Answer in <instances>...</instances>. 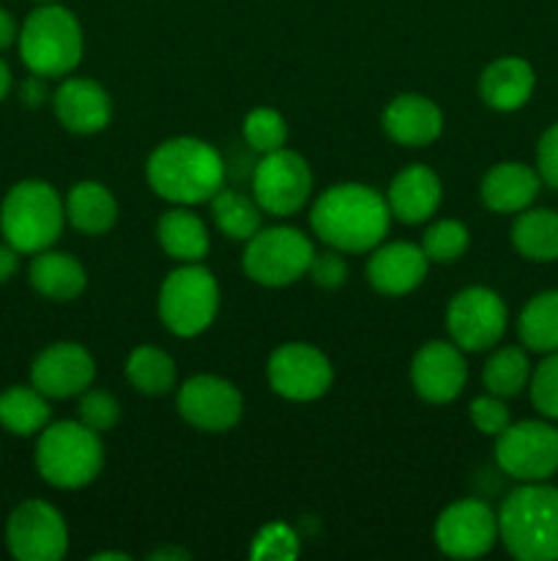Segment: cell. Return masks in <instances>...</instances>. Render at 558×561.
Instances as JSON below:
<instances>
[{
	"label": "cell",
	"mask_w": 558,
	"mask_h": 561,
	"mask_svg": "<svg viewBox=\"0 0 558 561\" xmlns=\"http://www.w3.org/2000/svg\"><path fill=\"white\" fill-rule=\"evenodd\" d=\"M392 219L388 201L364 184H337L323 192L310 214L312 230L339 252L375 250Z\"/></svg>",
	"instance_id": "6da1fadb"
},
{
	"label": "cell",
	"mask_w": 558,
	"mask_h": 561,
	"mask_svg": "<svg viewBox=\"0 0 558 561\" xmlns=\"http://www.w3.org/2000/svg\"><path fill=\"white\" fill-rule=\"evenodd\" d=\"M148 184L178 206L206 203L222 190L224 162L213 146L197 137H173L148 157Z\"/></svg>",
	"instance_id": "7a4b0ae2"
},
{
	"label": "cell",
	"mask_w": 558,
	"mask_h": 561,
	"mask_svg": "<svg viewBox=\"0 0 558 561\" xmlns=\"http://www.w3.org/2000/svg\"><path fill=\"white\" fill-rule=\"evenodd\" d=\"M498 537L520 561L558 559V488L525 482L509 493L498 513Z\"/></svg>",
	"instance_id": "3957f363"
},
{
	"label": "cell",
	"mask_w": 558,
	"mask_h": 561,
	"mask_svg": "<svg viewBox=\"0 0 558 561\" xmlns=\"http://www.w3.org/2000/svg\"><path fill=\"white\" fill-rule=\"evenodd\" d=\"M66 206L47 181H20L0 206V233L20 255L49 250L63 230Z\"/></svg>",
	"instance_id": "277c9868"
},
{
	"label": "cell",
	"mask_w": 558,
	"mask_h": 561,
	"mask_svg": "<svg viewBox=\"0 0 558 561\" xmlns=\"http://www.w3.org/2000/svg\"><path fill=\"white\" fill-rule=\"evenodd\" d=\"M22 64L36 77H63L82 58V27L69 9L38 5L20 27Z\"/></svg>",
	"instance_id": "5b68a950"
},
{
	"label": "cell",
	"mask_w": 558,
	"mask_h": 561,
	"mask_svg": "<svg viewBox=\"0 0 558 561\" xmlns=\"http://www.w3.org/2000/svg\"><path fill=\"white\" fill-rule=\"evenodd\" d=\"M104 453L98 433L82 422L47 425L36 444L38 474L55 488H82L102 471Z\"/></svg>",
	"instance_id": "8992f818"
},
{
	"label": "cell",
	"mask_w": 558,
	"mask_h": 561,
	"mask_svg": "<svg viewBox=\"0 0 558 561\" xmlns=\"http://www.w3.org/2000/svg\"><path fill=\"white\" fill-rule=\"evenodd\" d=\"M217 279L197 263L175 268L159 290V316H162L164 327L178 337H195V334L206 332L217 318Z\"/></svg>",
	"instance_id": "52a82bcc"
},
{
	"label": "cell",
	"mask_w": 558,
	"mask_h": 561,
	"mask_svg": "<svg viewBox=\"0 0 558 561\" xmlns=\"http://www.w3.org/2000/svg\"><path fill=\"white\" fill-rule=\"evenodd\" d=\"M315 257L312 241L295 228L257 230L244 252V272L255 283L282 288L310 272Z\"/></svg>",
	"instance_id": "ba28073f"
},
{
	"label": "cell",
	"mask_w": 558,
	"mask_h": 561,
	"mask_svg": "<svg viewBox=\"0 0 558 561\" xmlns=\"http://www.w3.org/2000/svg\"><path fill=\"white\" fill-rule=\"evenodd\" d=\"M496 460L520 482H545L558 471V431L547 422H518L498 433Z\"/></svg>",
	"instance_id": "9c48e42d"
},
{
	"label": "cell",
	"mask_w": 558,
	"mask_h": 561,
	"mask_svg": "<svg viewBox=\"0 0 558 561\" xmlns=\"http://www.w3.org/2000/svg\"><path fill=\"white\" fill-rule=\"evenodd\" d=\"M5 542L20 561H60L69 551V529L53 504L31 499L11 513Z\"/></svg>",
	"instance_id": "30bf717a"
},
{
	"label": "cell",
	"mask_w": 558,
	"mask_h": 561,
	"mask_svg": "<svg viewBox=\"0 0 558 561\" xmlns=\"http://www.w3.org/2000/svg\"><path fill=\"white\" fill-rule=\"evenodd\" d=\"M252 190H255V201L263 211L274 214V217H290L310 197V164L288 148L266 153L255 168Z\"/></svg>",
	"instance_id": "8fae6325"
},
{
	"label": "cell",
	"mask_w": 558,
	"mask_h": 561,
	"mask_svg": "<svg viewBox=\"0 0 558 561\" xmlns=\"http://www.w3.org/2000/svg\"><path fill=\"white\" fill-rule=\"evenodd\" d=\"M446 329L463 351H487L507 329V305L490 288H465L446 310Z\"/></svg>",
	"instance_id": "7c38bea8"
},
{
	"label": "cell",
	"mask_w": 558,
	"mask_h": 561,
	"mask_svg": "<svg viewBox=\"0 0 558 561\" xmlns=\"http://www.w3.org/2000/svg\"><path fill=\"white\" fill-rule=\"evenodd\" d=\"M334 370L326 354L306 343H288L268 359V383L288 400H317L328 392Z\"/></svg>",
	"instance_id": "4fadbf2b"
},
{
	"label": "cell",
	"mask_w": 558,
	"mask_h": 561,
	"mask_svg": "<svg viewBox=\"0 0 558 561\" xmlns=\"http://www.w3.org/2000/svg\"><path fill=\"white\" fill-rule=\"evenodd\" d=\"M498 540V515L479 499H465L441 513L435 524V542L446 557H485Z\"/></svg>",
	"instance_id": "5bb4252c"
},
{
	"label": "cell",
	"mask_w": 558,
	"mask_h": 561,
	"mask_svg": "<svg viewBox=\"0 0 558 561\" xmlns=\"http://www.w3.org/2000/svg\"><path fill=\"white\" fill-rule=\"evenodd\" d=\"M178 411L189 425L206 433H224L241 420V392L217 376H195L181 387Z\"/></svg>",
	"instance_id": "9a60e30c"
},
{
	"label": "cell",
	"mask_w": 558,
	"mask_h": 561,
	"mask_svg": "<svg viewBox=\"0 0 558 561\" xmlns=\"http://www.w3.org/2000/svg\"><path fill=\"white\" fill-rule=\"evenodd\" d=\"M93 376H96L93 356L77 343L49 345L33 359L31 367L33 387L55 400L82 394L93 383Z\"/></svg>",
	"instance_id": "2e32d148"
},
{
	"label": "cell",
	"mask_w": 558,
	"mask_h": 561,
	"mask_svg": "<svg viewBox=\"0 0 558 561\" xmlns=\"http://www.w3.org/2000/svg\"><path fill=\"white\" fill-rule=\"evenodd\" d=\"M410 378H414L419 398H425L427 403H449L463 392L465 381H468V367H465L457 345L432 340V343L421 345L419 354L414 356Z\"/></svg>",
	"instance_id": "e0dca14e"
},
{
	"label": "cell",
	"mask_w": 558,
	"mask_h": 561,
	"mask_svg": "<svg viewBox=\"0 0 558 561\" xmlns=\"http://www.w3.org/2000/svg\"><path fill=\"white\" fill-rule=\"evenodd\" d=\"M55 115L74 135H93L109 124L113 102L98 82L74 77L55 91Z\"/></svg>",
	"instance_id": "ac0fdd59"
},
{
	"label": "cell",
	"mask_w": 558,
	"mask_h": 561,
	"mask_svg": "<svg viewBox=\"0 0 558 561\" xmlns=\"http://www.w3.org/2000/svg\"><path fill=\"white\" fill-rule=\"evenodd\" d=\"M427 255L421 247L408 244V241H394V244L381 247L372 252L367 263V277L377 294L403 296L419 288L427 274Z\"/></svg>",
	"instance_id": "d6986e66"
},
{
	"label": "cell",
	"mask_w": 558,
	"mask_h": 561,
	"mask_svg": "<svg viewBox=\"0 0 558 561\" xmlns=\"http://www.w3.org/2000/svg\"><path fill=\"white\" fill-rule=\"evenodd\" d=\"M383 129L399 146H427L438 140L443 129V115L435 102L416 93L397 96L383 113Z\"/></svg>",
	"instance_id": "ffe728a7"
},
{
	"label": "cell",
	"mask_w": 558,
	"mask_h": 561,
	"mask_svg": "<svg viewBox=\"0 0 558 561\" xmlns=\"http://www.w3.org/2000/svg\"><path fill=\"white\" fill-rule=\"evenodd\" d=\"M542 175L520 162H501L490 168L481 181V201L490 211L518 214L525 211L539 195Z\"/></svg>",
	"instance_id": "44dd1931"
},
{
	"label": "cell",
	"mask_w": 558,
	"mask_h": 561,
	"mask_svg": "<svg viewBox=\"0 0 558 561\" xmlns=\"http://www.w3.org/2000/svg\"><path fill=\"white\" fill-rule=\"evenodd\" d=\"M386 201L394 217L403 219V222H425L435 214L438 203H441V181L425 164H410L392 181Z\"/></svg>",
	"instance_id": "7402d4cb"
},
{
	"label": "cell",
	"mask_w": 558,
	"mask_h": 561,
	"mask_svg": "<svg viewBox=\"0 0 558 561\" xmlns=\"http://www.w3.org/2000/svg\"><path fill=\"white\" fill-rule=\"evenodd\" d=\"M536 85V77L531 64L523 58H498L481 71L479 91L481 99L498 113H512L520 110L531 99Z\"/></svg>",
	"instance_id": "603a6c76"
},
{
	"label": "cell",
	"mask_w": 558,
	"mask_h": 561,
	"mask_svg": "<svg viewBox=\"0 0 558 561\" xmlns=\"http://www.w3.org/2000/svg\"><path fill=\"white\" fill-rule=\"evenodd\" d=\"M85 268L66 252H36L31 263V285L53 301H71L85 290Z\"/></svg>",
	"instance_id": "cb8c5ba5"
},
{
	"label": "cell",
	"mask_w": 558,
	"mask_h": 561,
	"mask_svg": "<svg viewBox=\"0 0 558 561\" xmlns=\"http://www.w3.org/2000/svg\"><path fill=\"white\" fill-rule=\"evenodd\" d=\"M66 217L77 230L88 236L107 233L118 219V203L104 184L80 181L71 186L69 197H66Z\"/></svg>",
	"instance_id": "d4e9b609"
},
{
	"label": "cell",
	"mask_w": 558,
	"mask_h": 561,
	"mask_svg": "<svg viewBox=\"0 0 558 561\" xmlns=\"http://www.w3.org/2000/svg\"><path fill=\"white\" fill-rule=\"evenodd\" d=\"M512 244L528 261H558V214L550 208L523 211L512 225Z\"/></svg>",
	"instance_id": "484cf974"
},
{
	"label": "cell",
	"mask_w": 558,
	"mask_h": 561,
	"mask_svg": "<svg viewBox=\"0 0 558 561\" xmlns=\"http://www.w3.org/2000/svg\"><path fill=\"white\" fill-rule=\"evenodd\" d=\"M159 241L175 261L197 263L208 255V230L197 214L173 208L159 219Z\"/></svg>",
	"instance_id": "4316f807"
},
{
	"label": "cell",
	"mask_w": 558,
	"mask_h": 561,
	"mask_svg": "<svg viewBox=\"0 0 558 561\" xmlns=\"http://www.w3.org/2000/svg\"><path fill=\"white\" fill-rule=\"evenodd\" d=\"M0 425L14 436H33L49 425L47 394L36 387H11L0 394Z\"/></svg>",
	"instance_id": "83f0119b"
},
{
	"label": "cell",
	"mask_w": 558,
	"mask_h": 561,
	"mask_svg": "<svg viewBox=\"0 0 558 561\" xmlns=\"http://www.w3.org/2000/svg\"><path fill=\"white\" fill-rule=\"evenodd\" d=\"M518 332L525 348L536 354L558 351V290H545L523 307Z\"/></svg>",
	"instance_id": "f1b7e54d"
},
{
	"label": "cell",
	"mask_w": 558,
	"mask_h": 561,
	"mask_svg": "<svg viewBox=\"0 0 558 561\" xmlns=\"http://www.w3.org/2000/svg\"><path fill=\"white\" fill-rule=\"evenodd\" d=\"M126 376L142 394H164L175 383V362L164 351L142 345L131 351L126 362Z\"/></svg>",
	"instance_id": "f546056e"
},
{
	"label": "cell",
	"mask_w": 558,
	"mask_h": 561,
	"mask_svg": "<svg viewBox=\"0 0 558 561\" xmlns=\"http://www.w3.org/2000/svg\"><path fill=\"white\" fill-rule=\"evenodd\" d=\"M211 206L217 225L230 239L249 241L257 233V228H260V211H257L260 206H257V201H249V197L239 195V192L222 186L211 197Z\"/></svg>",
	"instance_id": "4dcf8cb0"
},
{
	"label": "cell",
	"mask_w": 558,
	"mask_h": 561,
	"mask_svg": "<svg viewBox=\"0 0 558 561\" xmlns=\"http://www.w3.org/2000/svg\"><path fill=\"white\" fill-rule=\"evenodd\" d=\"M531 381L528 356L518 345H507L498 354L490 356L485 365V387L490 394L498 398H514L523 392L525 383Z\"/></svg>",
	"instance_id": "1f68e13d"
},
{
	"label": "cell",
	"mask_w": 558,
	"mask_h": 561,
	"mask_svg": "<svg viewBox=\"0 0 558 561\" xmlns=\"http://www.w3.org/2000/svg\"><path fill=\"white\" fill-rule=\"evenodd\" d=\"M468 228L457 219H443V222H435L425 233V241H421V250H425L427 261L432 263H452L468 250Z\"/></svg>",
	"instance_id": "d6a6232c"
},
{
	"label": "cell",
	"mask_w": 558,
	"mask_h": 561,
	"mask_svg": "<svg viewBox=\"0 0 558 561\" xmlns=\"http://www.w3.org/2000/svg\"><path fill=\"white\" fill-rule=\"evenodd\" d=\"M244 140L260 153L279 151V148H284V140H288V124H284V118L277 110L257 107L246 115Z\"/></svg>",
	"instance_id": "836d02e7"
},
{
	"label": "cell",
	"mask_w": 558,
	"mask_h": 561,
	"mask_svg": "<svg viewBox=\"0 0 558 561\" xmlns=\"http://www.w3.org/2000/svg\"><path fill=\"white\" fill-rule=\"evenodd\" d=\"M531 400L534 409L547 420H558V351L531 373Z\"/></svg>",
	"instance_id": "e575fe53"
},
{
	"label": "cell",
	"mask_w": 558,
	"mask_h": 561,
	"mask_svg": "<svg viewBox=\"0 0 558 561\" xmlns=\"http://www.w3.org/2000/svg\"><path fill=\"white\" fill-rule=\"evenodd\" d=\"M80 422L91 431L104 433L118 425L120 405L109 392H85L80 400Z\"/></svg>",
	"instance_id": "d590c367"
},
{
	"label": "cell",
	"mask_w": 558,
	"mask_h": 561,
	"mask_svg": "<svg viewBox=\"0 0 558 561\" xmlns=\"http://www.w3.org/2000/svg\"><path fill=\"white\" fill-rule=\"evenodd\" d=\"M295 551H299V542H295L293 531L282 524H274L257 535L255 548H252V557L255 559H293Z\"/></svg>",
	"instance_id": "8d00e7d4"
},
{
	"label": "cell",
	"mask_w": 558,
	"mask_h": 561,
	"mask_svg": "<svg viewBox=\"0 0 558 561\" xmlns=\"http://www.w3.org/2000/svg\"><path fill=\"white\" fill-rule=\"evenodd\" d=\"M470 420L487 436H498L509 427V409L501 403L498 394H485L470 403Z\"/></svg>",
	"instance_id": "74e56055"
},
{
	"label": "cell",
	"mask_w": 558,
	"mask_h": 561,
	"mask_svg": "<svg viewBox=\"0 0 558 561\" xmlns=\"http://www.w3.org/2000/svg\"><path fill=\"white\" fill-rule=\"evenodd\" d=\"M312 283L321 285V288H339L348 277V266H345L342 257L337 252H323V255H315L310 263Z\"/></svg>",
	"instance_id": "f35d334b"
},
{
	"label": "cell",
	"mask_w": 558,
	"mask_h": 561,
	"mask_svg": "<svg viewBox=\"0 0 558 561\" xmlns=\"http://www.w3.org/2000/svg\"><path fill=\"white\" fill-rule=\"evenodd\" d=\"M536 173L545 184L558 190V124H553L536 146Z\"/></svg>",
	"instance_id": "ab89813d"
},
{
	"label": "cell",
	"mask_w": 558,
	"mask_h": 561,
	"mask_svg": "<svg viewBox=\"0 0 558 561\" xmlns=\"http://www.w3.org/2000/svg\"><path fill=\"white\" fill-rule=\"evenodd\" d=\"M16 268H20V252H16L9 241H3V244H0V283L14 277Z\"/></svg>",
	"instance_id": "60d3db41"
},
{
	"label": "cell",
	"mask_w": 558,
	"mask_h": 561,
	"mask_svg": "<svg viewBox=\"0 0 558 561\" xmlns=\"http://www.w3.org/2000/svg\"><path fill=\"white\" fill-rule=\"evenodd\" d=\"M16 36H20V33H16L14 16H11L5 9H0V49L11 47Z\"/></svg>",
	"instance_id": "b9f144b4"
},
{
	"label": "cell",
	"mask_w": 558,
	"mask_h": 561,
	"mask_svg": "<svg viewBox=\"0 0 558 561\" xmlns=\"http://www.w3.org/2000/svg\"><path fill=\"white\" fill-rule=\"evenodd\" d=\"M22 99H25L31 107H38V104L44 102V85L38 82L36 75H33V80H27L25 85H22Z\"/></svg>",
	"instance_id": "7bdbcfd3"
},
{
	"label": "cell",
	"mask_w": 558,
	"mask_h": 561,
	"mask_svg": "<svg viewBox=\"0 0 558 561\" xmlns=\"http://www.w3.org/2000/svg\"><path fill=\"white\" fill-rule=\"evenodd\" d=\"M9 88H11V71H9V66H5L3 60H0V102H3V99H5Z\"/></svg>",
	"instance_id": "ee69618b"
},
{
	"label": "cell",
	"mask_w": 558,
	"mask_h": 561,
	"mask_svg": "<svg viewBox=\"0 0 558 561\" xmlns=\"http://www.w3.org/2000/svg\"><path fill=\"white\" fill-rule=\"evenodd\" d=\"M186 557H189V553H184V551H173V548H164V551L151 553V559H186Z\"/></svg>",
	"instance_id": "f6af8a7d"
},
{
	"label": "cell",
	"mask_w": 558,
	"mask_h": 561,
	"mask_svg": "<svg viewBox=\"0 0 558 561\" xmlns=\"http://www.w3.org/2000/svg\"><path fill=\"white\" fill-rule=\"evenodd\" d=\"M104 559H120V561H129V553H113V551H104V553H96L93 561H104Z\"/></svg>",
	"instance_id": "bcb514c9"
},
{
	"label": "cell",
	"mask_w": 558,
	"mask_h": 561,
	"mask_svg": "<svg viewBox=\"0 0 558 561\" xmlns=\"http://www.w3.org/2000/svg\"><path fill=\"white\" fill-rule=\"evenodd\" d=\"M42 3H53V0H42Z\"/></svg>",
	"instance_id": "7dc6e473"
}]
</instances>
